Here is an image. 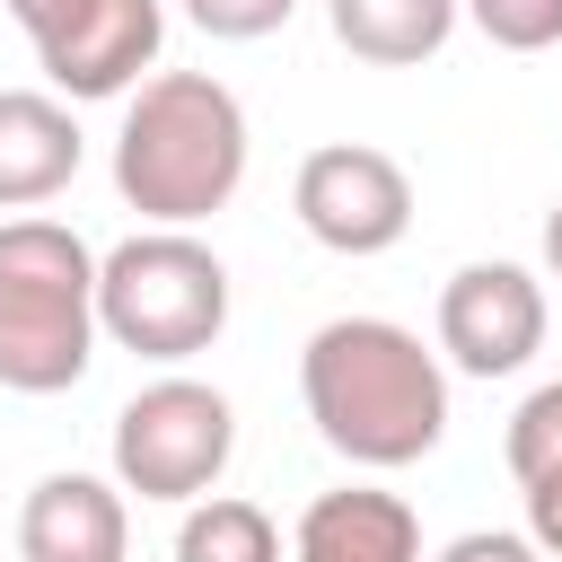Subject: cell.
Returning a JSON list of instances; mask_svg holds the SVG:
<instances>
[{"instance_id":"10","label":"cell","mask_w":562,"mask_h":562,"mask_svg":"<svg viewBox=\"0 0 562 562\" xmlns=\"http://www.w3.org/2000/svg\"><path fill=\"white\" fill-rule=\"evenodd\" d=\"M290 562H422V518L404 492L342 483V492H316L299 509Z\"/></svg>"},{"instance_id":"12","label":"cell","mask_w":562,"mask_h":562,"mask_svg":"<svg viewBox=\"0 0 562 562\" xmlns=\"http://www.w3.org/2000/svg\"><path fill=\"white\" fill-rule=\"evenodd\" d=\"M465 0H325V26L351 61H378V70H413L430 61L448 35H457Z\"/></svg>"},{"instance_id":"18","label":"cell","mask_w":562,"mask_h":562,"mask_svg":"<svg viewBox=\"0 0 562 562\" xmlns=\"http://www.w3.org/2000/svg\"><path fill=\"white\" fill-rule=\"evenodd\" d=\"M518 492H527V536L562 562V465H553V474H536V483H518Z\"/></svg>"},{"instance_id":"7","label":"cell","mask_w":562,"mask_h":562,"mask_svg":"<svg viewBox=\"0 0 562 562\" xmlns=\"http://www.w3.org/2000/svg\"><path fill=\"white\" fill-rule=\"evenodd\" d=\"M26 44H35L53 97H70V105L123 97V88H140V70L167 44V9L158 0H61L26 26Z\"/></svg>"},{"instance_id":"15","label":"cell","mask_w":562,"mask_h":562,"mask_svg":"<svg viewBox=\"0 0 562 562\" xmlns=\"http://www.w3.org/2000/svg\"><path fill=\"white\" fill-rule=\"evenodd\" d=\"M465 18H474L501 53H544V44H562V0H465Z\"/></svg>"},{"instance_id":"8","label":"cell","mask_w":562,"mask_h":562,"mask_svg":"<svg viewBox=\"0 0 562 562\" xmlns=\"http://www.w3.org/2000/svg\"><path fill=\"white\" fill-rule=\"evenodd\" d=\"M439 351L465 378H509L544 351V281L527 263H457L439 290Z\"/></svg>"},{"instance_id":"14","label":"cell","mask_w":562,"mask_h":562,"mask_svg":"<svg viewBox=\"0 0 562 562\" xmlns=\"http://www.w3.org/2000/svg\"><path fill=\"white\" fill-rule=\"evenodd\" d=\"M501 457H509V474H518V483H536V474H553V465H562V378H544V386L509 413Z\"/></svg>"},{"instance_id":"13","label":"cell","mask_w":562,"mask_h":562,"mask_svg":"<svg viewBox=\"0 0 562 562\" xmlns=\"http://www.w3.org/2000/svg\"><path fill=\"white\" fill-rule=\"evenodd\" d=\"M176 562H281V527H272V509H255L237 492H202V501H184Z\"/></svg>"},{"instance_id":"17","label":"cell","mask_w":562,"mask_h":562,"mask_svg":"<svg viewBox=\"0 0 562 562\" xmlns=\"http://www.w3.org/2000/svg\"><path fill=\"white\" fill-rule=\"evenodd\" d=\"M439 562H553V553L536 536H518V527H474V536L439 544Z\"/></svg>"},{"instance_id":"11","label":"cell","mask_w":562,"mask_h":562,"mask_svg":"<svg viewBox=\"0 0 562 562\" xmlns=\"http://www.w3.org/2000/svg\"><path fill=\"white\" fill-rule=\"evenodd\" d=\"M79 114L44 88H0V211H35L79 176Z\"/></svg>"},{"instance_id":"19","label":"cell","mask_w":562,"mask_h":562,"mask_svg":"<svg viewBox=\"0 0 562 562\" xmlns=\"http://www.w3.org/2000/svg\"><path fill=\"white\" fill-rule=\"evenodd\" d=\"M544 272H553V281H562V202H553V211H544Z\"/></svg>"},{"instance_id":"5","label":"cell","mask_w":562,"mask_h":562,"mask_svg":"<svg viewBox=\"0 0 562 562\" xmlns=\"http://www.w3.org/2000/svg\"><path fill=\"white\" fill-rule=\"evenodd\" d=\"M237 457V413L202 378H158L114 413V483L140 501H202Z\"/></svg>"},{"instance_id":"6","label":"cell","mask_w":562,"mask_h":562,"mask_svg":"<svg viewBox=\"0 0 562 562\" xmlns=\"http://www.w3.org/2000/svg\"><path fill=\"white\" fill-rule=\"evenodd\" d=\"M290 211L325 255H386L413 228V176L369 140H325L299 158Z\"/></svg>"},{"instance_id":"3","label":"cell","mask_w":562,"mask_h":562,"mask_svg":"<svg viewBox=\"0 0 562 562\" xmlns=\"http://www.w3.org/2000/svg\"><path fill=\"white\" fill-rule=\"evenodd\" d=\"M97 255L61 220H0V386L61 395L97 360Z\"/></svg>"},{"instance_id":"1","label":"cell","mask_w":562,"mask_h":562,"mask_svg":"<svg viewBox=\"0 0 562 562\" xmlns=\"http://www.w3.org/2000/svg\"><path fill=\"white\" fill-rule=\"evenodd\" d=\"M299 395H307L316 439L334 457L369 465V474L422 465L448 439V369L395 316H334V325H316L307 351H299Z\"/></svg>"},{"instance_id":"2","label":"cell","mask_w":562,"mask_h":562,"mask_svg":"<svg viewBox=\"0 0 562 562\" xmlns=\"http://www.w3.org/2000/svg\"><path fill=\"white\" fill-rule=\"evenodd\" d=\"M246 105L237 88H220L211 70H158L140 79V97L123 105L114 132V193L149 220V228H193L211 211L237 202L246 184Z\"/></svg>"},{"instance_id":"4","label":"cell","mask_w":562,"mask_h":562,"mask_svg":"<svg viewBox=\"0 0 562 562\" xmlns=\"http://www.w3.org/2000/svg\"><path fill=\"white\" fill-rule=\"evenodd\" d=\"M97 325L140 360H193L228 325V263L193 228H132L97 255Z\"/></svg>"},{"instance_id":"16","label":"cell","mask_w":562,"mask_h":562,"mask_svg":"<svg viewBox=\"0 0 562 562\" xmlns=\"http://www.w3.org/2000/svg\"><path fill=\"white\" fill-rule=\"evenodd\" d=\"M290 9H299V0H184V18H193L202 35H220V44H255V35L290 26Z\"/></svg>"},{"instance_id":"20","label":"cell","mask_w":562,"mask_h":562,"mask_svg":"<svg viewBox=\"0 0 562 562\" xmlns=\"http://www.w3.org/2000/svg\"><path fill=\"white\" fill-rule=\"evenodd\" d=\"M0 9H9L18 26H35V18H44V9H61V0H0Z\"/></svg>"},{"instance_id":"9","label":"cell","mask_w":562,"mask_h":562,"mask_svg":"<svg viewBox=\"0 0 562 562\" xmlns=\"http://www.w3.org/2000/svg\"><path fill=\"white\" fill-rule=\"evenodd\" d=\"M132 553V509L123 483L105 474H44L18 509V562H123Z\"/></svg>"}]
</instances>
